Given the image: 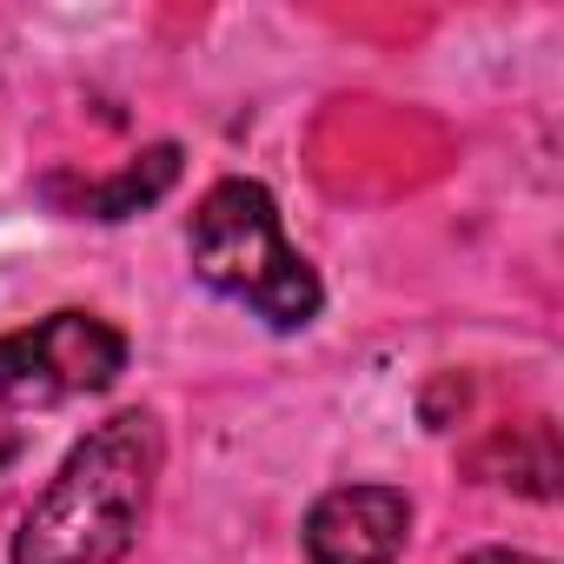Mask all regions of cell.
<instances>
[{"label":"cell","instance_id":"obj_1","mask_svg":"<svg viewBox=\"0 0 564 564\" xmlns=\"http://www.w3.org/2000/svg\"><path fill=\"white\" fill-rule=\"evenodd\" d=\"M160 478V425L120 412L94 425L14 531V564H120L147 524Z\"/></svg>","mask_w":564,"mask_h":564},{"label":"cell","instance_id":"obj_2","mask_svg":"<svg viewBox=\"0 0 564 564\" xmlns=\"http://www.w3.org/2000/svg\"><path fill=\"white\" fill-rule=\"evenodd\" d=\"M186 252H193V272L213 293L252 306L272 333H300L326 306L319 272L286 246L279 206L259 180H219L193 213Z\"/></svg>","mask_w":564,"mask_h":564},{"label":"cell","instance_id":"obj_3","mask_svg":"<svg viewBox=\"0 0 564 564\" xmlns=\"http://www.w3.org/2000/svg\"><path fill=\"white\" fill-rule=\"evenodd\" d=\"M127 372V333H113L94 313H47L28 333L0 339V399L14 405H54L107 392Z\"/></svg>","mask_w":564,"mask_h":564},{"label":"cell","instance_id":"obj_4","mask_svg":"<svg viewBox=\"0 0 564 564\" xmlns=\"http://www.w3.org/2000/svg\"><path fill=\"white\" fill-rule=\"evenodd\" d=\"M412 538V498L392 485H339L306 511L313 564H392Z\"/></svg>","mask_w":564,"mask_h":564},{"label":"cell","instance_id":"obj_5","mask_svg":"<svg viewBox=\"0 0 564 564\" xmlns=\"http://www.w3.org/2000/svg\"><path fill=\"white\" fill-rule=\"evenodd\" d=\"M180 180V147H147L140 160H127L113 180H87L67 206L87 219H133L140 206H153L166 186Z\"/></svg>","mask_w":564,"mask_h":564},{"label":"cell","instance_id":"obj_6","mask_svg":"<svg viewBox=\"0 0 564 564\" xmlns=\"http://www.w3.org/2000/svg\"><path fill=\"white\" fill-rule=\"evenodd\" d=\"M465 564H544V557H524V551H471Z\"/></svg>","mask_w":564,"mask_h":564}]
</instances>
